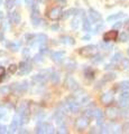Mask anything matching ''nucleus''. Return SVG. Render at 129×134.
<instances>
[{"label":"nucleus","mask_w":129,"mask_h":134,"mask_svg":"<svg viewBox=\"0 0 129 134\" xmlns=\"http://www.w3.org/2000/svg\"><path fill=\"white\" fill-rule=\"evenodd\" d=\"M80 54L84 57H93L94 55L98 54V47L94 45H89V46H85L80 49Z\"/></svg>","instance_id":"1"},{"label":"nucleus","mask_w":129,"mask_h":134,"mask_svg":"<svg viewBox=\"0 0 129 134\" xmlns=\"http://www.w3.org/2000/svg\"><path fill=\"white\" fill-rule=\"evenodd\" d=\"M88 125H89V119L86 116L79 117L75 122V127L79 130V131H83L84 129L88 127Z\"/></svg>","instance_id":"2"},{"label":"nucleus","mask_w":129,"mask_h":134,"mask_svg":"<svg viewBox=\"0 0 129 134\" xmlns=\"http://www.w3.org/2000/svg\"><path fill=\"white\" fill-rule=\"evenodd\" d=\"M30 70H32V65H30V63L28 60H25V62L20 63V65H19V75H22V76L27 75Z\"/></svg>","instance_id":"3"},{"label":"nucleus","mask_w":129,"mask_h":134,"mask_svg":"<svg viewBox=\"0 0 129 134\" xmlns=\"http://www.w3.org/2000/svg\"><path fill=\"white\" fill-rule=\"evenodd\" d=\"M62 16H63V12H62L61 8H59V7L52 8V9L49 10V12H48V17L52 20H59Z\"/></svg>","instance_id":"4"},{"label":"nucleus","mask_w":129,"mask_h":134,"mask_svg":"<svg viewBox=\"0 0 129 134\" xmlns=\"http://www.w3.org/2000/svg\"><path fill=\"white\" fill-rule=\"evenodd\" d=\"M65 85H66V88H69L70 91H76V90H79V84H78V82L73 77H71V76L66 78Z\"/></svg>","instance_id":"5"},{"label":"nucleus","mask_w":129,"mask_h":134,"mask_svg":"<svg viewBox=\"0 0 129 134\" xmlns=\"http://www.w3.org/2000/svg\"><path fill=\"white\" fill-rule=\"evenodd\" d=\"M12 91L14 92H17V93H24L25 91H27L28 88V83L27 82H24L22 84H12Z\"/></svg>","instance_id":"6"},{"label":"nucleus","mask_w":129,"mask_h":134,"mask_svg":"<svg viewBox=\"0 0 129 134\" xmlns=\"http://www.w3.org/2000/svg\"><path fill=\"white\" fill-rule=\"evenodd\" d=\"M24 124L23 120H22V116L20 115H17L14 117V120H12L11 122V125H10V129L12 130V131H16V130H18L20 127V125Z\"/></svg>","instance_id":"7"},{"label":"nucleus","mask_w":129,"mask_h":134,"mask_svg":"<svg viewBox=\"0 0 129 134\" xmlns=\"http://www.w3.org/2000/svg\"><path fill=\"white\" fill-rule=\"evenodd\" d=\"M64 56H65L64 52H56V53H52L51 54L52 59L55 62L56 64H61V63L64 60Z\"/></svg>","instance_id":"8"},{"label":"nucleus","mask_w":129,"mask_h":134,"mask_svg":"<svg viewBox=\"0 0 129 134\" xmlns=\"http://www.w3.org/2000/svg\"><path fill=\"white\" fill-rule=\"evenodd\" d=\"M8 20H9L10 24H19L20 21V14L19 12H10L9 15H8Z\"/></svg>","instance_id":"9"},{"label":"nucleus","mask_w":129,"mask_h":134,"mask_svg":"<svg viewBox=\"0 0 129 134\" xmlns=\"http://www.w3.org/2000/svg\"><path fill=\"white\" fill-rule=\"evenodd\" d=\"M47 79H48V77H46L45 75H43L40 73V74H38V75H36V76L33 77V82L38 84V85H44V84L46 83Z\"/></svg>","instance_id":"10"},{"label":"nucleus","mask_w":129,"mask_h":134,"mask_svg":"<svg viewBox=\"0 0 129 134\" xmlns=\"http://www.w3.org/2000/svg\"><path fill=\"white\" fill-rule=\"evenodd\" d=\"M118 37V32L116 30H111V31H108L107 34H105V36H103V39L105 41H110V40H116Z\"/></svg>","instance_id":"11"},{"label":"nucleus","mask_w":129,"mask_h":134,"mask_svg":"<svg viewBox=\"0 0 129 134\" xmlns=\"http://www.w3.org/2000/svg\"><path fill=\"white\" fill-rule=\"evenodd\" d=\"M89 16H90V19L92 20L93 23H98V21L101 20V15H100L98 11H95L94 9L89 10Z\"/></svg>","instance_id":"12"},{"label":"nucleus","mask_w":129,"mask_h":134,"mask_svg":"<svg viewBox=\"0 0 129 134\" xmlns=\"http://www.w3.org/2000/svg\"><path fill=\"white\" fill-rule=\"evenodd\" d=\"M106 114H107V116L109 117V119L113 120V119H116V117H117L118 111H117V108H116V107H108L107 111H106Z\"/></svg>","instance_id":"13"},{"label":"nucleus","mask_w":129,"mask_h":134,"mask_svg":"<svg viewBox=\"0 0 129 134\" xmlns=\"http://www.w3.org/2000/svg\"><path fill=\"white\" fill-rule=\"evenodd\" d=\"M112 100H113V96H112L111 93H105L101 96V102L103 104H110Z\"/></svg>","instance_id":"14"},{"label":"nucleus","mask_w":129,"mask_h":134,"mask_svg":"<svg viewBox=\"0 0 129 134\" xmlns=\"http://www.w3.org/2000/svg\"><path fill=\"white\" fill-rule=\"evenodd\" d=\"M60 40L62 44H65V45H74V43H75L74 39L70 36H62Z\"/></svg>","instance_id":"15"},{"label":"nucleus","mask_w":129,"mask_h":134,"mask_svg":"<svg viewBox=\"0 0 129 134\" xmlns=\"http://www.w3.org/2000/svg\"><path fill=\"white\" fill-rule=\"evenodd\" d=\"M119 105L121 108H128L129 107V97H122V96H120Z\"/></svg>","instance_id":"16"},{"label":"nucleus","mask_w":129,"mask_h":134,"mask_svg":"<svg viewBox=\"0 0 129 134\" xmlns=\"http://www.w3.org/2000/svg\"><path fill=\"white\" fill-rule=\"evenodd\" d=\"M36 40L38 44L45 45L47 43V37H46V35H44V34H38V35L36 36Z\"/></svg>","instance_id":"17"},{"label":"nucleus","mask_w":129,"mask_h":134,"mask_svg":"<svg viewBox=\"0 0 129 134\" xmlns=\"http://www.w3.org/2000/svg\"><path fill=\"white\" fill-rule=\"evenodd\" d=\"M91 20L90 18H86L84 17V19H83V29H84V31H90L91 30Z\"/></svg>","instance_id":"18"},{"label":"nucleus","mask_w":129,"mask_h":134,"mask_svg":"<svg viewBox=\"0 0 129 134\" xmlns=\"http://www.w3.org/2000/svg\"><path fill=\"white\" fill-rule=\"evenodd\" d=\"M123 16H125V14H122V12H118V14H115V15L108 17V18H107V21H109V23L115 21V20H118V19H120V18H122Z\"/></svg>","instance_id":"19"},{"label":"nucleus","mask_w":129,"mask_h":134,"mask_svg":"<svg viewBox=\"0 0 129 134\" xmlns=\"http://www.w3.org/2000/svg\"><path fill=\"white\" fill-rule=\"evenodd\" d=\"M59 79H60V75H59V73L52 72L51 76H49V81H51L53 84H56V83H59Z\"/></svg>","instance_id":"20"},{"label":"nucleus","mask_w":129,"mask_h":134,"mask_svg":"<svg viewBox=\"0 0 129 134\" xmlns=\"http://www.w3.org/2000/svg\"><path fill=\"white\" fill-rule=\"evenodd\" d=\"M36 132H37V133H46V123L39 122L38 125H37Z\"/></svg>","instance_id":"21"},{"label":"nucleus","mask_w":129,"mask_h":134,"mask_svg":"<svg viewBox=\"0 0 129 134\" xmlns=\"http://www.w3.org/2000/svg\"><path fill=\"white\" fill-rule=\"evenodd\" d=\"M93 117L97 120H102L103 112L101 110H99V108H95V110H93Z\"/></svg>","instance_id":"22"},{"label":"nucleus","mask_w":129,"mask_h":134,"mask_svg":"<svg viewBox=\"0 0 129 134\" xmlns=\"http://www.w3.org/2000/svg\"><path fill=\"white\" fill-rule=\"evenodd\" d=\"M65 67H66V69L73 70V69L76 67V63L74 62L73 59H70V60H68V63H66V64H65Z\"/></svg>","instance_id":"23"},{"label":"nucleus","mask_w":129,"mask_h":134,"mask_svg":"<svg viewBox=\"0 0 129 134\" xmlns=\"http://www.w3.org/2000/svg\"><path fill=\"white\" fill-rule=\"evenodd\" d=\"M7 47L9 48V49H11L12 52H16V50H18L19 49V47H20V44L19 43H8L7 44Z\"/></svg>","instance_id":"24"},{"label":"nucleus","mask_w":129,"mask_h":134,"mask_svg":"<svg viewBox=\"0 0 129 134\" xmlns=\"http://www.w3.org/2000/svg\"><path fill=\"white\" fill-rule=\"evenodd\" d=\"M75 12H78V10H76V9H74V8H72V9H69L68 11H65V12H64V15L62 16V17H63V18L65 19V18H68V17H70V16L76 15Z\"/></svg>","instance_id":"25"},{"label":"nucleus","mask_w":129,"mask_h":134,"mask_svg":"<svg viewBox=\"0 0 129 134\" xmlns=\"http://www.w3.org/2000/svg\"><path fill=\"white\" fill-rule=\"evenodd\" d=\"M80 24H81V19H80V17H76L75 19H73V21L72 24H71V26H72L73 29H78L79 26H80Z\"/></svg>","instance_id":"26"},{"label":"nucleus","mask_w":129,"mask_h":134,"mask_svg":"<svg viewBox=\"0 0 129 134\" xmlns=\"http://www.w3.org/2000/svg\"><path fill=\"white\" fill-rule=\"evenodd\" d=\"M119 87L121 88L122 91H128L129 90V81H125V82H121L119 84Z\"/></svg>","instance_id":"27"},{"label":"nucleus","mask_w":129,"mask_h":134,"mask_svg":"<svg viewBox=\"0 0 129 134\" xmlns=\"http://www.w3.org/2000/svg\"><path fill=\"white\" fill-rule=\"evenodd\" d=\"M15 5H16V1H15V0H7V1H6V8H7L8 10L12 9V8L15 7Z\"/></svg>","instance_id":"28"},{"label":"nucleus","mask_w":129,"mask_h":134,"mask_svg":"<svg viewBox=\"0 0 129 134\" xmlns=\"http://www.w3.org/2000/svg\"><path fill=\"white\" fill-rule=\"evenodd\" d=\"M122 58V55L120 53H117V54H115L113 55V57H112V59H111V62L113 63V64H116V63H118L120 59Z\"/></svg>","instance_id":"29"},{"label":"nucleus","mask_w":129,"mask_h":134,"mask_svg":"<svg viewBox=\"0 0 129 134\" xmlns=\"http://www.w3.org/2000/svg\"><path fill=\"white\" fill-rule=\"evenodd\" d=\"M10 87L9 86H1L0 87V94L1 95H6V94H8L10 92Z\"/></svg>","instance_id":"30"},{"label":"nucleus","mask_w":129,"mask_h":134,"mask_svg":"<svg viewBox=\"0 0 129 134\" xmlns=\"http://www.w3.org/2000/svg\"><path fill=\"white\" fill-rule=\"evenodd\" d=\"M95 24H97V26H95V28H94V34H97V32H99L103 28V24H102L101 20L98 21V23H95Z\"/></svg>","instance_id":"31"},{"label":"nucleus","mask_w":129,"mask_h":134,"mask_svg":"<svg viewBox=\"0 0 129 134\" xmlns=\"http://www.w3.org/2000/svg\"><path fill=\"white\" fill-rule=\"evenodd\" d=\"M116 78V74L115 73H109V74H107L106 76H105V81H112V79H115Z\"/></svg>","instance_id":"32"},{"label":"nucleus","mask_w":129,"mask_h":134,"mask_svg":"<svg viewBox=\"0 0 129 134\" xmlns=\"http://www.w3.org/2000/svg\"><path fill=\"white\" fill-rule=\"evenodd\" d=\"M119 39H120V41H127L129 39V35H128L127 32H122L121 35H120Z\"/></svg>","instance_id":"33"},{"label":"nucleus","mask_w":129,"mask_h":134,"mask_svg":"<svg viewBox=\"0 0 129 134\" xmlns=\"http://www.w3.org/2000/svg\"><path fill=\"white\" fill-rule=\"evenodd\" d=\"M121 65L123 68H129V58H123L121 60Z\"/></svg>","instance_id":"34"},{"label":"nucleus","mask_w":129,"mask_h":134,"mask_svg":"<svg viewBox=\"0 0 129 134\" xmlns=\"http://www.w3.org/2000/svg\"><path fill=\"white\" fill-rule=\"evenodd\" d=\"M101 60H102V56H101V55L97 54V55H94V56H93V59H92L93 63H100Z\"/></svg>","instance_id":"35"},{"label":"nucleus","mask_w":129,"mask_h":134,"mask_svg":"<svg viewBox=\"0 0 129 134\" xmlns=\"http://www.w3.org/2000/svg\"><path fill=\"white\" fill-rule=\"evenodd\" d=\"M46 133H54V127L52 124L46 123Z\"/></svg>","instance_id":"36"},{"label":"nucleus","mask_w":129,"mask_h":134,"mask_svg":"<svg viewBox=\"0 0 129 134\" xmlns=\"http://www.w3.org/2000/svg\"><path fill=\"white\" fill-rule=\"evenodd\" d=\"M100 47H102L103 49H107V50H110V48H112V46H111V45H108V44H107V41H105V43H102V44H100Z\"/></svg>","instance_id":"37"},{"label":"nucleus","mask_w":129,"mask_h":134,"mask_svg":"<svg viewBox=\"0 0 129 134\" xmlns=\"http://www.w3.org/2000/svg\"><path fill=\"white\" fill-rule=\"evenodd\" d=\"M49 53V49L46 48V47H43V45H40V54H43V55H46V54Z\"/></svg>","instance_id":"38"},{"label":"nucleus","mask_w":129,"mask_h":134,"mask_svg":"<svg viewBox=\"0 0 129 134\" xmlns=\"http://www.w3.org/2000/svg\"><path fill=\"white\" fill-rule=\"evenodd\" d=\"M84 116H86L88 119L92 117V116H93V111H92V110H86V111L84 112Z\"/></svg>","instance_id":"39"},{"label":"nucleus","mask_w":129,"mask_h":134,"mask_svg":"<svg viewBox=\"0 0 129 134\" xmlns=\"http://www.w3.org/2000/svg\"><path fill=\"white\" fill-rule=\"evenodd\" d=\"M43 54H40V55H36L35 57H34V62H36V63H39V62H42L43 60Z\"/></svg>","instance_id":"40"},{"label":"nucleus","mask_w":129,"mask_h":134,"mask_svg":"<svg viewBox=\"0 0 129 134\" xmlns=\"http://www.w3.org/2000/svg\"><path fill=\"white\" fill-rule=\"evenodd\" d=\"M23 55L26 57V58H28V56H29V49H28V48H25V49L23 50Z\"/></svg>","instance_id":"41"},{"label":"nucleus","mask_w":129,"mask_h":134,"mask_svg":"<svg viewBox=\"0 0 129 134\" xmlns=\"http://www.w3.org/2000/svg\"><path fill=\"white\" fill-rule=\"evenodd\" d=\"M9 70H10V73H16V70H17V66L16 65H10Z\"/></svg>","instance_id":"42"},{"label":"nucleus","mask_w":129,"mask_h":134,"mask_svg":"<svg viewBox=\"0 0 129 134\" xmlns=\"http://www.w3.org/2000/svg\"><path fill=\"white\" fill-rule=\"evenodd\" d=\"M121 26H122V23H121V21H118V23H116V24L113 25V28H115V29H118V28H120Z\"/></svg>","instance_id":"43"},{"label":"nucleus","mask_w":129,"mask_h":134,"mask_svg":"<svg viewBox=\"0 0 129 134\" xmlns=\"http://www.w3.org/2000/svg\"><path fill=\"white\" fill-rule=\"evenodd\" d=\"M120 96H122V97H129V92L128 91H122V94Z\"/></svg>","instance_id":"44"},{"label":"nucleus","mask_w":129,"mask_h":134,"mask_svg":"<svg viewBox=\"0 0 129 134\" xmlns=\"http://www.w3.org/2000/svg\"><path fill=\"white\" fill-rule=\"evenodd\" d=\"M0 133H8V130L6 126H0Z\"/></svg>","instance_id":"45"},{"label":"nucleus","mask_w":129,"mask_h":134,"mask_svg":"<svg viewBox=\"0 0 129 134\" xmlns=\"http://www.w3.org/2000/svg\"><path fill=\"white\" fill-rule=\"evenodd\" d=\"M5 68H3V67H0V77H2L3 75H5Z\"/></svg>","instance_id":"46"},{"label":"nucleus","mask_w":129,"mask_h":134,"mask_svg":"<svg viewBox=\"0 0 129 134\" xmlns=\"http://www.w3.org/2000/svg\"><path fill=\"white\" fill-rule=\"evenodd\" d=\"M6 115V112L3 111V110H0V119H1V117H3Z\"/></svg>","instance_id":"47"},{"label":"nucleus","mask_w":129,"mask_h":134,"mask_svg":"<svg viewBox=\"0 0 129 134\" xmlns=\"http://www.w3.org/2000/svg\"><path fill=\"white\" fill-rule=\"evenodd\" d=\"M0 40H3V31L0 29Z\"/></svg>","instance_id":"48"},{"label":"nucleus","mask_w":129,"mask_h":134,"mask_svg":"<svg viewBox=\"0 0 129 134\" xmlns=\"http://www.w3.org/2000/svg\"><path fill=\"white\" fill-rule=\"evenodd\" d=\"M82 39H83V40H89V39H90V36H89V35H86V36L83 37Z\"/></svg>","instance_id":"49"},{"label":"nucleus","mask_w":129,"mask_h":134,"mask_svg":"<svg viewBox=\"0 0 129 134\" xmlns=\"http://www.w3.org/2000/svg\"><path fill=\"white\" fill-rule=\"evenodd\" d=\"M57 1H59V2H62V6H65V0H57Z\"/></svg>","instance_id":"50"},{"label":"nucleus","mask_w":129,"mask_h":134,"mask_svg":"<svg viewBox=\"0 0 129 134\" xmlns=\"http://www.w3.org/2000/svg\"><path fill=\"white\" fill-rule=\"evenodd\" d=\"M52 29H57V25H54V26H52Z\"/></svg>","instance_id":"51"},{"label":"nucleus","mask_w":129,"mask_h":134,"mask_svg":"<svg viewBox=\"0 0 129 134\" xmlns=\"http://www.w3.org/2000/svg\"><path fill=\"white\" fill-rule=\"evenodd\" d=\"M127 53H128V55H129V49H128V50H127Z\"/></svg>","instance_id":"52"},{"label":"nucleus","mask_w":129,"mask_h":134,"mask_svg":"<svg viewBox=\"0 0 129 134\" xmlns=\"http://www.w3.org/2000/svg\"><path fill=\"white\" fill-rule=\"evenodd\" d=\"M1 1H2V0H0V3H1Z\"/></svg>","instance_id":"53"},{"label":"nucleus","mask_w":129,"mask_h":134,"mask_svg":"<svg viewBox=\"0 0 129 134\" xmlns=\"http://www.w3.org/2000/svg\"><path fill=\"white\" fill-rule=\"evenodd\" d=\"M0 126H1V125H0Z\"/></svg>","instance_id":"54"}]
</instances>
